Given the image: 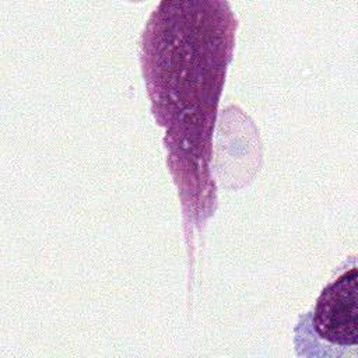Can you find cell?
Returning a JSON list of instances; mask_svg holds the SVG:
<instances>
[{"mask_svg":"<svg viewBox=\"0 0 358 358\" xmlns=\"http://www.w3.org/2000/svg\"><path fill=\"white\" fill-rule=\"evenodd\" d=\"M313 329L330 344L347 347L358 343L357 267L326 285L313 309Z\"/></svg>","mask_w":358,"mask_h":358,"instance_id":"6da1fadb","label":"cell"}]
</instances>
